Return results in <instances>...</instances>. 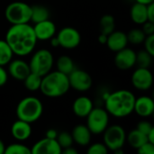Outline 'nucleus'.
<instances>
[{"instance_id":"obj_1","label":"nucleus","mask_w":154,"mask_h":154,"mask_svg":"<svg viewBox=\"0 0 154 154\" xmlns=\"http://www.w3.org/2000/svg\"><path fill=\"white\" fill-rule=\"evenodd\" d=\"M5 42L11 48L14 55L24 57L31 54L37 44L33 27L28 23L11 24L5 33Z\"/></svg>"},{"instance_id":"obj_2","label":"nucleus","mask_w":154,"mask_h":154,"mask_svg":"<svg viewBox=\"0 0 154 154\" xmlns=\"http://www.w3.org/2000/svg\"><path fill=\"white\" fill-rule=\"evenodd\" d=\"M134 94L128 89H118L107 94L105 99V109L109 116L124 118L134 112Z\"/></svg>"},{"instance_id":"obj_3","label":"nucleus","mask_w":154,"mask_h":154,"mask_svg":"<svg viewBox=\"0 0 154 154\" xmlns=\"http://www.w3.org/2000/svg\"><path fill=\"white\" fill-rule=\"evenodd\" d=\"M69 82L68 75L59 70H51L42 78L40 91L47 97L57 98L63 97L69 90Z\"/></svg>"},{"instance_id":"obj_4","label":"nucleus","mask_w":154,"mask_h":154,"mask_svg":"<svg viewBox=\"0 0 154 154\" xmlns=\"http://www.w3.org/2000/svg\"><path fill=\"white\" fill-rule=\"evenodd\" d=\"M15 113L18 119L32 124L41 118L43 113V105L35 97H26L17 104Z\"/></svg>"},{"instance_id":"obj_5","label":"nucleus","mask_w":154,"mask_h":154,"mask_svg":"<svg viewBox=\"0 0 154 154\" xmlns=\"http://www.w3.org/2000/svg\"><path fill=\"white\" fill-rule=\"evenodd\" d=\"M31 16L32 5L22 1L10 3L5 10V17L10 24L28 23L31 22Z\"/></svg>"},{"instance_id":"obj_6","label":"nucleus","mask_w":154,"mask_h":154,"mask_svg":"<svg viewBox=\"0 0 154 154\" xmlns=\"http://www.w3.org/2000/svg\"><path fill=\"white\" fill-rule=\"evenodd\" d=\"M28 63L31 72L43 77L51 70L54 65L53 54L48 49H40L33 52Z\"/></svg>"},{"instance_id":"obj_7","label":"nucleus","mask_w":154,"mask_h":154,"mask_svg":"<svg viewBox=\"0 0 154 154\" xmlns=\"http://www.w3.org/2000/svg\"><path fill=\"white\" fill-rule=\"evenodd\" d=\"M104 143L109 152H116L123 149L126 143V133L119 125H108L105 132L102 134Z\"/></svg>"},{"instance_id":"obj_8","label":"nucleus","mask_w":154,"mask_h":154,"mask_svg":"<svg viewBox=\"0 0 154 154\" xmlns=\"http://www.w3.org/2000/svg\"><path fill=\"white\" fill-rule=\"evenodd\" d=\"M109 116L105 108L94 107L86 117V125L92 134H102L109 125Z\"/></svg>"},{"instance_id":"obj_9","label":"nucleus","mask_w":154,"mask_h":154,"mask_svg":"<svg viewBox=\"0 0 154 154\" xmlns=\"http://www.w3.org/2000/svg\"><path fill=\"white\" fill-rule=\"evenodd\" d=\"M56 37L59 41L60 47L66 50H73L79 46L81 42V34L74 27L66 26L61 28L57 33Z\"/></svg>"},{"instance_id":"obj_10","label":"nucleus","mask_w":154,"mask_h":154,"mask_svg":"<svg viewBox=\"0 0 154 154\" xmlns=\"http://www.w3.org/2000/svg\"><path fill=\"white\" fill-rule=\"evenodd\" d=\"M69 87L79 92L88 91L92 85L93 80L88 72L80 69H75L69 75Z\"/></svg>"},{"instance_id":"obj_11","label":"nucleus","mask_w":154,"mask_h":154,"mask_svg":"<svg viewBox=\"0 0 154 154\" xmlns=\"http://www.w3.org/2000/svg\"><path fill=\"white\" fill-rule=\"evenodd\" d=\"M131 82L134 88L140 91H147L153 85V75L149 68L138 67L133 72Z\"/></svg>"},{"instance_id":"obj_12","label":"nucleus","mask_w":154,"mask_h":154,"mask_svg":"<svg viewBox=\"0 0 154 154\" xmlns=\"http://www.w3.org/2000/svg\"><path fill=\"white\" fill-rule=\"evenodd\" d=\"M115 65L120 70H129L135 66L136 52L129 47H125L116 52Z\"/></svg>"},{"instance_id":"obj_13","label":"nucleus","mask_w":154,"mask_h":154,"mask_svg":"<svg viewBox=\"0 0 154 154\" xmlns=\"http://www.w3.org/2000/svg\"><path fill=\"white\" fill-rule=\"evenodd\" d=\"M61 152L62 149L57 140L47 137L35 143L31 148V152L32 154H60Z\"/></svg>"},{"instance_id":"obj_14","label":"nucleus","mask_w":154,"mask_h":154,"mask_svg":"<svg viewBox=\"0 0 154 154\" xmlns=\"http://www.w3.org/2000/svg\"><path fill=\"white\" fill-rule=\"evenodd\" d=\"M32 27L38 41H49L57 33V27L55 23L50 19L36 23Z\"/></svg>"},{"instance_id":"obj_15","label":"nucleus","mask_w":154,"mask_h":154,"mask_svg":"<svg viewBox=\"0 0 154 154\" xmlns=\"http://www.w3.org/2000/svg\"><path fill=\"white\" fill-rule=\"evenodd\" d=\"M7 65H8V69H7L8 75H10L13 79L16 80L23 81L31 72L29 63L21 59L12 60Z\"/></svg>"},{"instance_id":"obj_16","label":"nucleus","mask_w":154,"mask_h":154,"mask_svg":"<svg viewBox=\"0 0 154 154\" xmlns=\"http://www.w3.org/2000/svg\"><path fill=\"white\" fill-rule=\"evenodd\" d=\"M134 112L140 117H150L154 112L153 99L149 96H142L135 98Z\"/></svg>"},{"instance_id":"obj_17","label":"nucleus","mask_w":154,"mask_h":154,"mask_svg":"<svg viewBox=\"0 0 154 154\" xmlns=\"http://www.w3.org/2000/svg\"><path fill=\"white\" fill-rule=\"evenodd\" d=\"M106 45L107 48L114 52H116L128 45L127 35L123 31L115 30L110 34L107 35V40Z\"/></svg>"},{"instance_id":"obj_18","label":"nucleus","mask_w":154,"mask_h":154,"mask_svg":"<svg viewBox=\"0 0 154 154\" xmlns=\"http://www.w3.org/2000/svg\"><path fill=\"white\" fill-rule=\"evenodd\" d=\"M32 133L31 124L17 119L11 126V134L18 142H23L28 140Z\"/></svg>"},{"instance_id":"obj_19","label":"nucleus","mask_w":154,"mask_h":154,"mask_svg":"<svg viewBox=\"0 0 154 154\" xmlns=\"http://www.w3.org/2000/svg\"><path fill=\"white\" fill-rule=\"evenodd\" d=\"M93 108V101L86 96L79 97L72 104V111L74 115L80 118H86Z\"/></svg>"},{"instance_id":"obj_20","label":"nucleus","mask_w":154,"mask_h":154,"mask_svg":"<svg viewBox=\"0 0 154 154\" xmlns=\"http://www.w3.org/2000/svg\"><path fill=\"white\" fill-rule=\"evenodd\" d=\"M73 138V142L82 147L88 146L91 142L92 134L86 125H77L70 133Z\"/></svg>"},{"instance_id":"obj_21","label":"nucleus","mask_w":154,"mask_h":154,"mask_svg":"<svg viewBox=\"0 0 154 154\" xmlns=\"http://www.w3.org/2000/svg\"><path fill=\"white\" fill-rule=\"evenodd\" d=\"M131 20L138 25H142L148 21L147 18V5L135 2L130 9Z\"/></svg>"},{"instance_id":"obj_22","label":"nucleus","mask_w":154,"mask_h":154,"mask_svg":"<svg viewBox=\"0 0 154 154\" xmlns=\"http://www.w3.org/2000/svg\"><path fill=\"white\" fill-rule=\"evenodd\" d=\"M126 142L133 149L137 150L143 143L148 142V140H147V136L144 134H143L142 132H140L135 128L130 131L128 134H126Z\"/></svg>"},{"instance_id":"obj_23","label":"nucleus","mask_w":154,"mask_h":154,"mask_svg":"<svg viewBox=\"0 0 154 154\" xmlns=\"http://www.w3.org/2000/svg\"><path fill=\"white\" fill-rule=\"evenodd\" d=\"M56 68L57 70L66 75H69L72 70L76 69L73 60L68 55H61L57 59Z\"/></svg>"},{"instance_id":"obj_24","label":"nucleus","mask_w":154,"mask_h":154,"mask_svg":"<svg viewBox=\"0 0 154 154\" xmlns=\"http://www.w3.org/2000/svg\"><path fill=\"white\" fill-rule=\"evenodd\" d=\"M47 19H50V11L48 10L47 7L41 5H35L32 6L31 22L36 23Z\"/></svg>"},{"instance_id":"obj_25","label":"nucleus","mask_w":154,"mask_h":154,"mask_svg":"<svg viewBox=\"0 0 154 154\" xmlns=\"http://www.w3.org/2000/svg\"><path fill=\"white\" fill-rule=\"evenodd\" d=\"M100 32L106 35L110 34L113 31L116 30V20L112 14H104L99 21Z\"/></svg>"},{"instance_id":"obj_26","label":"nucleus","mask_w":154,"mask_h":154,"mask_svg":"<svg viewBox=\"0 0 154 154\" xmlns=\"http://www.w3.org/2000/svg\"><path fill=\"white\" fill-rule=\"evenodd\" d=\"M42 77L37 75L33 72H30L28 74V76L23 80L25 88L31 92H35V91L40 90V87H41V83H42Z\"/></svg>"},{"instance_id":"obj_27","label":"nucleus","mask_w":154,"mask_h":154,"mask_svg":"<svg viewBox=\"0 0 154 154\" xmlns=\"http://www.w3.org/2000/svg\"><path fill=\"white\" fill-rule=\"evenodd\" d=\"M14 53L5 42V40H0V66L7 65L13 60Z\"/></svg>"},{"instance_id":"obj_28","label":"nucleus","mask_w":154,"mask_h":154,"mask_svg":"<svg viewBox=\"0 0 154 154\" xmlns=\"http://www.w3.org/2000/svg\"><path fill=\"white\" fill-rule=\"evenodd\" d=\"M154 56L146 51L144 49L136 52V61L135 65L140 68H150L152 63V59Z\"/></svg>"},{"instance_id":"obj_29","label":"nucleus","mask_w":154,"mask_h":154,"mask_svg":"<svg viewBox=\"0 0 154 154\" xmlns=\"http://www.w3.org/2000/svg\"><path fill=\"white\" fill-rule=\"evenodd\" d=\"M126 35H127L128 43L134 45L142 44L146 37L142 28H133L128 32V33H126Z\"/></svg>"},{"instance_id":"obj_30","label":"nucleus","mask_w":154,"mask_h":154,"mask_svg":"<svg viewBox=\"0 0 154 154\" xmlns=\"http://www.w3.org/2000/svg\"><path fill=\"white\" fill-rule=\"evenodd\" d=\"M31 148L20 143H14L5 146L4 154H31Z\"/></svg>"},{"instance_id":"obj_31","label":"nucleus","mask_w":154,"mask_h":154,"mask_svg":"<svg viewBox=\"0 0 154 154\" xmlns=\"http://www.w3.org/2000/svg\"><path fill=\"white\" fill-rule=\"evenodd\" d=\"M58 143L60 144V146L61 147V149H65L68 147H70L73 145L74 142H73V138L70 133L63 131L61 133L58 134V136L56 138Z\"/></svg>"},{"instance_id":"obj_32","label":"nucleus","mask_w":154,"mask_h":154,"mask_svg":"<svg viewBox=\"0 0 154 154\" xmlns=\"http://www.w3.org/2000/svg\"><path fill=\"white\" fill-rule=\"evenodd\" d=\"M109 152L108 149L104 143H95L88 148V154H107Z\"/></svg>"},{"instance_id":"obj_33","label":"nucleus","mask_w":154,"mask_h":154,"mask_svg":"<svg viewBox=\"0 0 154 154\" xmlns=\"http://www.w3.org/2000/svg\"><path fill=\"white\" fill-rule=\"evenodd\" d=\"M136 129L139 130L140 132H142L143 134H144L147 136V134H148L152 129H154V127L151 122H149V121H147V120H142V121H140V122L137 124Z\"/></svg>"},{"instance_id":"obj_34","label":"nucleus","mask_w":154,"mask_h":154,"mask_svg":"<svg viewBox=\"0 0 154 154\" xmlns=\"http://www.w3.org/2000/svg\"><path fill=\"white\" fill-rule=\"evenodd\" d=\"M143 43L144 45V50L154 56V34L146 36Z\"/></svg>"},{"instance_id":"obj_35","label":"nucleus","mask_w":154,"mask_h":154,"mask_svg":"<svg viewBox=\"0 0 154 154\" xmlns=\"http://www.w3.org/2000/svg\"><path fill=\"white\" fill-rule=\"evenodd\" d=\"M136 151L139 154H154V143L146 142Z\"/></svg>"},{"instance_id":"obj_36","label":"nucleus","mask_w":154,"mask_h":154,"mask_svg":"<svg viewBox=\"0 0 154 154\" xmlns=\"http://www.w3.org/2000/svg\"><path fill=\"white\" fill-rule=\"evenodd\" d=\"M142 30L146 36L154 34V23L150 22V21H146L145 23H143L142 24Z\"/></svg>"},{"instance_id":"obj_37","label":"nucleus","mask_w":154,"mask_h":154,"mask_svg":"<svg viewBox=\"0 0 154 154\" xmlns=\"http://www.w3.org/2000/svg\"><path fill=\"white\" fill-rule=\"evenodd\" d=\"M7 80H8V72L5 70L4 66H0V87L5 86Z\"/></svg>"},{"instance_id":"obj_38","label":"nucleus","mask_w":154,"mask_h":154,"mask_svg":"<svg viewBox=\"0 0 154 154\" xmlns=\"http://www.w3.org/2000/svg\"><path fill=\"white\" fill-rule=\"evenodd\" d=\"M147 18L148 21L154 23V3L147 5Z\"/></svg>"},{"instance_id":"obj_39","label":"nucleus","mask_w":154,"mask_h":154,"mask_svg":"<svg viewBox=\"0 0 154 154\" xmlns=\"http://www.w3.org/2000/svg\"><path fill=\"white\" fill-rule=\"evenodd\" d=\"M58 131L51 128V129H48L46 132H45V137L47 138H50V139H56L57 136H58Z\"/></svg>"},{"instance_id":"obj_40","label":"nucleus","mask_w":154,"mask_h":154,"mask_svg":"<svg viewBox=\"0 0 154 154\" xmlns=\"http://www.w3.org/2000/svg\"><path fill=\"white\" fill-rule=\"evenodd\" d=\"M61 153L63 154H78L79 153V152L75 149V148H73L72 146H70V147H68V148H65V149H63L62 150V152H61Z\"/></svg>"},{"instance_id":"obj_41","label":"nucleus","mask_w":154,"mask_h":154,"mask_svg":"<svg viewBox=\"0 0 154 154\" xmlns=\"http://www.w3.org/2000/svg\"><path fill=\"white\" fill-rule=\"evenodd\" d=\"M106 40H107V35L104 34V33H101L98 35V38H97V41L100 44H106Z\"/></svg>"},{"instance_id":"obj_42","label":"nucleus","mask_w":154,"mask_h":154,"mask_svg":"<svg viewBox=\"0 0 154 154\" xmlns=\"http://www.w3.org/2000/svg\"><path fill=\"white\" fill-rule=\"evenodd\" d=\"M49 41H50L51 45L52 47H54V48L60 47V43H59V41H58V39H57L56 35H55V36H53V37H52L51 39H50Z\"/></svg>"},{"instance_id":"obj_43","label":"nucleus","mask_w":154,"mask_h":154,"mask_svg":"<svg viewBox=\"0 0 154 154\" xmlns=\"http://www.w3.org/2000/svg\"><path fill=\"white\" fill-rule=\"evenodd\" d=\"M147 140H148V142L154 143V129H152V130L147 134Z\"/></svg>"},{"instance_id":"obj_44","label":"nucleus","mask_w":154,"mask_h":154,"mask_svg":"<svg viewBox=\"0 0 154 154\" xmlns=\"http://www.w3.org/2000/svg\"><path fill=\"white\" fill-rule=\"evenodd\" d=\"M134 1L137 2V3L143 4V5H149V4L154 3V0H134Z\"/></svg>"},{"instance_id":"obj_45","label":"nucleus","mask_w":154,"mask_h":154,"mask_svg":"<svg viewBox=\"0 0 154 154\" xmlns=\"http://www.w3.org/2000/svg\"><path fill=\"white\" fill-rule=\"evenodd\" d=\"M5 145L4 142L0 139V154L5 153Z\"/></svg>"}]
</instances>
